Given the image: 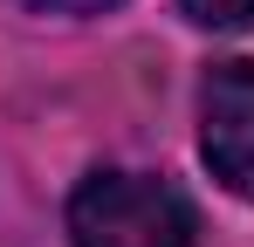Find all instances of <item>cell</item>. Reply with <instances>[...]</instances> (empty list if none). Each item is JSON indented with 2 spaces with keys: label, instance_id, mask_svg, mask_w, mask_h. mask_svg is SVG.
Listing matches in <instances>:
<instances>
[{
  "label": "cell",
  "instance_id": "cell-2",
  "mask_svg": "<svg viewBox=\"0 0 254 247\" xmlns=\"http://www.w3.org/2000/svg\"><path fill=\"white\" fill-rule=\"evenodd\" d=\"M199 151L234 199H254V62H213L199 89Z\"/></svg>",
  "mask_w": 254,
  "mask_h": 247
},
{
  "label": "cell",
  "instance_id": "cell-4",
  "mask_svg": "<svg viewBox=\"0 0 254 247\" xmlns=\"http://www.w3.org/2000/svg\"><path fill=\"white\" fill-rule=\"evenodd\" d=\"M14 7H28V14H110L124 0H14Z\"/></svg>",
  "mask_w": 254,
  "mask_h": 247
},
{
  "label": "cell",
  "instance_id": "cell-3",
  "mask_svg": "<svg viewBox=\"0 0 254 247\" xmlns=\"http://www.w3.org/2000/svg\"><path fill=\"white\" fill-rule=\"evenodd\" d=\"M199 28H241V21H254V0H179Z\"/></svg>",
  "mask_w": 254,
  "mask_h": 247
},
{
  "label": "cell",
  "instance_id": "cell-1",
  "mask_svg": "<svg viewBox=\"0 0 254 247\" xmlns=\"http://www.w3.org/2000/svg\"><path fill=\"white\" fill-rule=\"evenodd\" d=\"M76 247H192V206L144 172H89L69 199Z\"/></svg>",
  "mask_w": 254,
  "mask_h": 247
}]
</instances>
